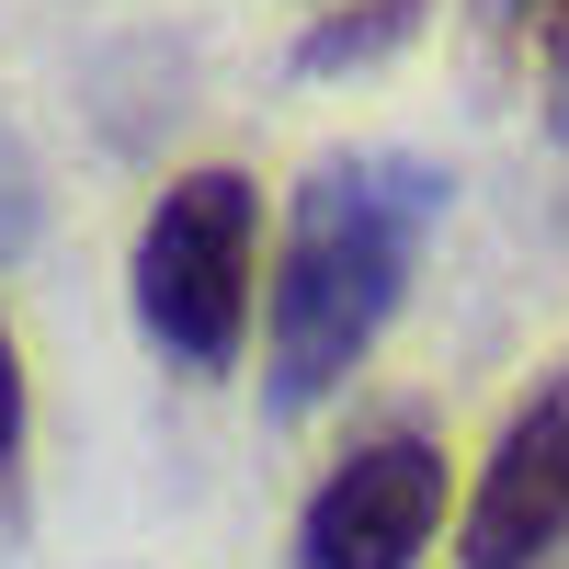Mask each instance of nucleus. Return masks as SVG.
I'll use <instances>...</instances> for the list:
<instances>
[{"mask_svg":"<svg viewBox=\"0 0 569 569\" xmlns=\"http://www.w3.org/2000/svg\"><path fill=\"white\" fill-rule=\"evenodd\" d=\"M569 547V376H536V399L501 421V445L467 490L456 558L467 569H536Z\"/></svg>","mask_w":569,"mask_h":569,"instance_id":"obj_4","label":"nucleus"},{"mask_svg":"<svg viewBox=\"0 0 569 569\" xmlns=\"http://www.w3.org/2000/svg\"><path fill=\"white\" fill-rule=\"evenodd\" d=\"M251 251L262 194L251 171H182L137 228V319L182 376H228L251 342Z\"/></svg>","mask_w":569,"mask_h":569,"instance_id":"obj_2","label":"nucleus"},{"mask_svg":"<svg viewBox=\"0 0 569 569\" xmlns=\"http://www.w3.org/2000/svg\"><path fill=\"white\" fill-rule=\"evenodd\" d=\"M445 536V445L376 433L297 512V569H421Z\"/></svg>","mask_w":569,"mask_h":569,"instance_id":"obj_3","label":"nucleus"},{"mask_svg":"<svg viewBox=\"0 0 569 569\" xmlns=\"http://www.w3.org/2000/svg\"><path fill=\"white\" fill-rule=\"evenodd\" d=\"M421 12H433V0H353V12H330L297 58L308 69H353V58H388V46H410L421 34Z\"/></svg>","mask_w":569,"mask_h":569,"instance_id":"obj_5","label":"nucleus"},{"mask_svg":"<svg viewBox=\"0 0 569 569\" xmlns=\"http://www.w3.org/2000/svg\"><path fill=\"white\" fill-rule=\"evenodd\" d=\"M23 456V353H12V319H0V467Z\"/></svg>","mask_w":569,"mask_h":569,"instance_id":"obj_7","label":"nucleus"},{"mask_svg":"<svg viewBox=\"0 0 569 569\" xmlns=\"http://www.w3.org/2000/svg\"><path fill=\"white\" fill-rule=\"evenodd\" d=\"M445 217V171L421 160H319L284 206V262H273V297H262V388L273 410H319L342 376L365 365V342L388 330L399 284L421 262Z\"/></svg>","mask_w":569,"mask_h":569,"instance_id":"obj_1","label":"nucleus"},{"mask_svg":"<svg viewBox=\"0 0 569 569\" xmlns=\"http://www.w3.org/2000/svg\"><path fill=\"white\" fill-rule=\"evenodd\" d=\"M501 23L525 34V46H547V58L569 69V0H501Z\"/></svg>","mask_w":569,"mask_h":569,"instance_id":"obj_6","label":"nucleus"}]
</instances>
